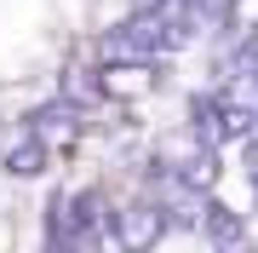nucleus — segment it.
<instances>
[{
  "label": "nucleus",
  "instance_id": "39448f33",
  "mask_svg": "<svg viewBox=\"0 0 258 253\" xmlns=\"http://www.w3.org/2000/svg\"><path fill=\"white\" fill-rule=\"evenodd\" d=\"M46 156H52V144L40 138V132H23V138L6 150V173H18V178H35V173H46Z\"/></svg>",
  "mask_w": 258,
  "mask_h": 253
},
{
  "label": "nucleus",
  "instance_id": "f257e3e1",
  "mask_svg": "<svg viewBox=\"0 0 258 253\" xmlns=\"http://www.w3.org/2000/svg\"><path fill=\"white\" fill-rule=\"evenodd\" d=\"M166 230V207L161 201H138L115 219V236H120V253H149Z\"/></svg>",
  "mask_w": 258,
  "mask_h": 253
},
{
  "label": "nucleus",
  "instance_id": "f03ea898",
  "mask_svg": "<svg viewBox=\"0 0 258 253\" xmlns=\"http://www.w3.org/2000/svg\"><path fill=\"white\" fill-rule=\"evenodd\" d=\"M201 225H207V242L218 247V253H247V225H241V213H230V207L212 201Z\"/></svg>",
  "mask_w": 258,
  "mask_h": 253
},
{
  "label": "nucleus",
  "instance_id": "20e7f679",
  "mask_svg": "<svg viewBox=\"0 0 258 253\" xmlns=\"http://www.w3.org/2000/svg\"><path fill=\"white\" fill-rule=\"evenodd\" d=\"M29 132H40V138H46V144H69L75 132H81V110L57 98V104H46V110L35 115V127H29Z\"/></svg>",
  "mask_w": 258,
  "mask_h": 253
},
{
  "label": "nucleus",
  "instance_id": "7ed1b4c3",
  "mask_svg": "<svg viewBox=\"0 0 258 253\" xmlns=\"http://www.w3.org/2000/svg\"><path fill=\"white\" fill-rule=\"evenodd\" d=\"M98 86L109 98H144L149 86H155V64H109Z\"/></svg>",
  "mask_w": 258,
  "mask_h": 253
}]
</instances>
